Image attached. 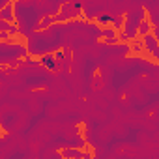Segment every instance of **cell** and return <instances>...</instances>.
Wrapping results in <instances>:
<instances>
[{
  "label": "cell",
  "instance_id": "obj_1",
  "mask_svg": "<svg viewBox=\"0 0 159 159\" xmlns=\"http://www.w3.org/2000/svg\"><path fill=\"white\" fill-rule=\"evenodd\" d=\"M43 64H47V66H49V67H51V69H52V67H54V62H52V58H51V56H47V58H45V60H43Z\"/></svg>",
  "mask_w": 159,
  "mask_h": 159
},
{
  "label": "cell",
  "instance_id": "obj_2",
  "mask_svg": "<svg viewBox=\"0 0 159 159\" xmlns=\"http://www.w3.org/2000/svg\"><path fill=\"white\" fill-rule=\"evenodd\" d=\"M99 23H111V17H107V15L105 17H99Z\"/></svg>",
  "mask_w": 159,
  "mask_h": 159
}]
</instances>
